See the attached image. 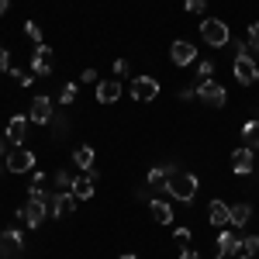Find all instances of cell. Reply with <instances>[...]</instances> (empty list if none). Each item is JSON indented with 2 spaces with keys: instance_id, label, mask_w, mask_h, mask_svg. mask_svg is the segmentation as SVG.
<instances>
[{
  "instance_id": "1",
  "label": "cell",
  "mask_w": 259,
  "mask_h": 259,
  "mask_svg": "<svg viewBox=\"0 0 259 259\" xmlns=\"http://www.w3.org/2000/svg\"><path fill=\"white\" fill-rule=\"evenodd\" d=\"M162 194H166V197H173V200H180V204H190V200L197 197V177H194V173H183V169H177L173 177L166 180Z\"/></svg>"
},
{
  "instance_id": "2",
  "label": "cell",
  "mask_w": 259,
  "mask_h": 259,
  "mask_svg": "<svg viewBox=\"0 0 259 259\" xmlns=\"http://www.w3.org/2000/svg\"><path fill=\"white\" fill-rule=\"evenodd\" d=\"M232 73H235V80H239L242 87H252V83L259 80V62L252 59V52H249V49H242L239 56H235Z\"/></svg>"
},
{
  "instance_id": "3",
  "label": "cell",
  "mask_w": 259,
  "mask_h": 259,
  "mask_svg": "<svg viewBox=\"0 0 259 259\" xmlns=\"http://www.w3.org/2000/svg\"><path fill=\"white\" fill-rule=\"evenodd\" d=\"M200 35H204V41L211 45V49H225L228 41H232V31H228V24L218 18H207L200 21Z\"/></svg>"
},
{
  "instance_id": "4",
  "label": "cell",
  "mask_w": 259,
  "mask_h": 259,
  "mask_svg": "<svg viewBox=\"0 0 259 259\" xmlns=\"http://www.w3.org/2000/svg\"><path fill=\"white\" fill-rule=\"evenodd\" d=\"M4 162H7V173H31L35 169V152H28L24 145H14L4 156Z\"/></svg>"
},
{
  "instance_id": "5",
  "label": "cell",
  "mask_w": 259,
  "mask_h": 259,
  "mask_svg": "<svg viewBox=\"0 0 259 259\" xmlns=\"http://www.w3.org/2000/svg\"><path fill=\"white\" fill-rule=\"evenodd\" d=\"M73 211H76V194H73V190L52 194V200H49V214H52V218H69Z\"/></svg>"
},
{
  "instance_id": "6",
  "label": "cell",
  "mask_w": 259,
  "mask_h": 259,
  "mask_svg": "<svg viewBox=\"0 0 259 259\" xmlns=\"http://www.w3.org/2000/svg\"><path fill=\"white\" fill-rule=\"evenodd\" d=\"M132 97L139 100V104L156 100V97H159V83L152 80V76H135V80H132Z\"/></svg>"
},
{
  "instance_id": "7",
  "label": "cell",
  "mask_w": 259,
  "mask_h": 259,
  "mask_svg": "<svg viewBox=\"0 0 259 259\" xmlns=\"http://www.w3.org/2000/svg\"><path fill=\"white\" fill-rule=\"evenodd\" d=\"M197 97L207 104V107H221L225 104V87L218 80H200L197 83Z\"/></svg>"
},
{
  "instance_id": "8",
  "label": "cell",
  "mask_w": 259,
  "mask_h": 259,
  "mask_svg": "<svg viewBox=\"0 0 259 259\" xmlns=\"http://www.w3.org/2000/svg\"><path fill=\"white\" fill-rule=\"evenodd\" d=\"M256 169V152L249 149V145H242L232 152V173H239V177H249Z\"/></svg>"
},
{
  "instance_id": "9",
  "label": "cell",
  "mask_w": 259,
  "mask_h": 259,
  "mask_svg": "<svg viewBox=\"0 0 259 259\" xmlns=\"http://www.w3.org/2000/svg\"><path fill=\"white\" fill-rule=\"evenodd\" d=\"M52 73V49L49 45H35L31 52V76H49Z\"/></svg>"
},
{
  "instance_id": "10",
  "label": "cell",
  "mask_w": 259,
  "mask_h": 259,
  "mask_svg": "<svg viewBox=\"0 0 259 259\" xmlns=\"http://www.w3.org/2000/svg\"><path fill=\"white\" fill-rule=\"evenodd\" d=\"M4 139L11 142V145H24V139H28V118H24V114H14V118L7 121Z\"/></svg>"
},
{
  "instance_id": "11",
  "label": "cell",
  "mask_w": 259,
  "mask_h": 259,
  "mask_svg": "<svg viewBox=\"0 0 259 259\" xmlns=\"http://www.w3.org/2000/svg\"><path fill=\"white\" fill-rule=\"evenodd\" d=\"M28 118L35 121V124H49V121H52V100L38 94V97L31 100V114H28Z\"/></svg>"
},
{
  "instance_id": "12",
  "label": "cell",
  "mask_w": 259,
  "mask_h": 259,
  "mask_svg": "<svg viewBox=\"0 0 259 259\" xmlns=\"http://www.w3.org/2000/svg\"><path fill=\"white\" fill-rule=\"evenodd\" d=\"M169 59L177 62V66H190V62L197 59V49H194L190 41H173V49H169Z\"/></svg>"
},
{
  "instance_id": "13",
  "label": "cell",
  "mask_w": 259,
  "mask_h": 259,
  "mask_svg": "<svg viewBox=\"0 0 259 259\" xmlns=\"http://www.w3.org/2000/svg\"><path fill=\"white\" fill-rule=\"evenodd\" d=\"M149 214H152L156 225H169V221H173V207H169V200L149 197Z\"/></svg>"
},
{
  "instance_id": "14",
  "label": "cell",
  "mask_w": 259,
  "mask_h": 259,
  "mask_svg": "<svg viewBox=\"0 0 259 259\" xmlns=\"http://www.w3.org/2000/svg\"><path fill=\"white\" fill-rule=\"evenodd\" d=\"M239 249H242V239L235 235V232H221V235H218V259L235 256Z\"/></svg>"
},
{
  "instance_id": "15",
  "label": "cell",
  "mask_w": 259,
  "mask_h": 259,
  "mask_svg": "<svg viewBox=\"0 0 259 259\" xmlns=\"http://www.w3.org/2000/svg\"><path fill=\"white\" fill-rule=\"evenodd\" d=\"M21 245H24L21 242V232H14V228H4L0 232V256L4 259L11 256V252H21Z\"/></svg>"
},
{
  "instance_id": "16",
  "label": "cell",
  "mask_w": 259,
  "mask_h": 259,
  "mask_svg": "<svg viewBox=\"0 0 259 259\" xmlns=\"http://www.w3.org/2000/svg\"><path fill=\"white\" fill-rule=\"evenodd\" d=\"M173 173H177V162H162V166H152V169H149V187H166V180L173 177Z\"/></svg>"
},
{
  "instance_id": "17",
  "label": "cell",
  "mask_w": 259,
  "mask_h": 259,
  "mask_svg": "<svg viewBox=\"0 0 259 259\" xmlns=\"http://www.w3.org/2000/svg\"><path fill=\"white\" fill-rule=\"evenodd\" d=\"M228 218H232V207H228L225 200H211V207H207V221L218 225V228H225Z\"/></svg>"
},
{
  "instance_id": "18",
  "label": "cell",
  "mask_w": 259,
  "mask_h": 259,
  "mask_svg": "<svg viewBox=\"0 0 259 259\" xmlns=\"http://www.w3.org/2000/svg\"><path fill=\"white\" fill-rule=\"evenodd\" d=\"M94 183H97V173H83V177H76V183H73L76 200H90L94 197Z\"/></svg>"
},
{
  "instance_id": "19",
  "label": "cell",
  "mask_w": 259,
  "mask_h": 259,
  "mask_svg": "<svg viewBox=\"0 0 259 259\" xmlns=\"http://www.w3.org/2000/svg\"><path fill=\"white\" fill-rule=\"evenodd\" d=\"M118 97H121V83H118V80L97 83V104H114Z\"/></svg>"
},
{
  "instance_id": "20",
  "label": "cell",
  "mask_w": 259,
  "mask_h": 259,
  "mask_svg": "<svg viewBox=\"0 0 259 259\" xmlns=\"http://www.w3.org/2000/svg\"><path fill=\"white\" fill-rule=\"evenodd\" d=\"M249 218H252V207H249V204H232V218H228L232 228H245Z\"/></svg>"
},
{
  "instance_id": "21",
  "label": "cell",
  "mask_w": 259,
  "mask_h": 259,
  "mask_svg": "<svg viewBox=\"0 0 259 259\" xmlns=\"http://www.w3.org/2000/svg\"><path fill=\"white\" fill-rule=\"evenodd\" d=\"M73 159H76V166H80L83 173H94V149H90V145H80V149L73 152Z\"/></svg>"
},
{
  "instance_id": "22",
  "label": "cell",
  "mask_w": 259,
  "mask_h": 259,
  "mask_svg": "<svg viewBox=\"0 0 259 259\" xmlns=\"http://www.w3.org/2000/svg\"><path fill=\"white\" fill-rule=\"evenodd\" d=\"M242 139H245V145H249L252 152H259V121H245V128H242Z\"/></svg>"
},
{
  "instance_id": "23",
  "label": "cell",
  "mask_w": 259,
  "mask_h": 259,
  "mask_svg": "<svg viewBox=\"0 0 259 259\" xmlns=\"http://www.w3.org/2000/svg\"><path fill=\"white\" fill-rule=\"evenodd\" d=\"M52 180H56V187H59V190H73V183H76V177H73V173H66V169H59Z\"/></svg>"
},
{
  "instance_id": "24",
  "label": "cell",
  "mask_w": 259,
  "mask_h": 259,
  "mask_svg": "<svg viewBox=\"0 0 259 259\" xmlns=\"http://www.w3.org/2000/svg\"><path fill=\"white\" fill-rule=\"evenodd\" d=\"M24 35L35 41V45H41V28H38V21H24Z\"/></svg>"
},
{
  "instance_id": "25",
  "label": "cell",
  "mask_w": 259,
  "mask_h": 259,
  "mask_svg": "<svg viewBox=\"0 0 259 259\" xmlns=\"http://www.w3.org/2000/svg\"><path fill=\"white\" fill-rule=\"evenodd\" d=\"M76 100V83H66L59 90V104H73Z\"/></svg>"
},
{
  "instance_id": "26",
  "label": "cell",
  "mask_w": 259,
  "mask_h": 259,
  "mask_svg": "<svg viewBox=\"0 0 259 259\" xmlns=\"http://www.w3.org/2000/svg\"><path fill=\"white\" fill-rule=\"evenodd\" d=\"M173 242H177L180 249H190V228H177L173 232Z\"/></svg>"
},
{
  "instance_id": "27",
  "label": "cell",
  "mask_w": 259,
  "mask_h": 259,
  "mask_svg": "<svg viewBox=\"0 0 259 259\" xmlns=\"http://www.w3.org/2000/svg\"><path fill=\"white\" fill-rule=\"evenodd\" d=\"M245 45H249V49H259V21H252V24H249V35H245Z\"/></svg>"
},
{
  "instance_id": "28",
  "label": "cell",
  "mask_w": 259,
  "mask_h": 259,
  "mask_svg": "<svg viewBox=\"0 0 259 259\" xmlns=\"http://www.w3.org/2000/svg\"><path fill=\"white\" fill-rule=\"evenodd\" d=\"M211 73H214V62H211V59L197 62V76H200V80H211Z\"/></svg>"
},
{
  "instance_id": "29",
  "label": "cell",
  "mask_w": 259,
  "mask_h": 259,
  "mask_svg": "<svg viewBox=\"0 0 259 259\" xmlns=\"http://www.w3.org/2000/svg\"><path fill=\"white\" fill-rule=\"evenodd\" d=\"M52 128H56V139L69 135V124H66V118H52Z\"/></svg>"
},
{
  "instance_id": "30",
  "label": "cell",
  "mask_w": 259,
  "mask_h": 259,
  "mask_svg": "<svg viewBox=\"0 0 259 259\" xmlns=\"http://www.w3.org/2000/svg\"><path fill=\"white\" fill-rule=\"evenodd\" d=\"M242 245H245V252L259 256V235H249V239H242Z\"/></svg>"
},
{
  "instance_id": "31",
  "label": "cell",
  "mask_w": 259,
  "mask_h": 259,
  "mask_svg": "<svg viewBox=\"0 0 259 259\" xmlns=\"http://www.w3.org/2000/svg\"><path fill=\"white\" fill-rule=\"evenodd\" d=\"M204 7H207V0H187V11L190 14H204Z\"/></svg>"
},
{
  "instance_id": "32",
  "label": "cell",
  "mask_w": 259,
  "mask_h": 259,
  "mask_svg": "<svg viewBox=\"0 0 259 259\" xmlns=\"http://www.w3.org/2000/svg\"><path fill=\"white\" fill-rule=\"evenodd\" d=\"M11 76H14L21 87H28V83H31V73H21V69H11Z\"/></svg>"
},
{
  "instance_id": "33",
  "label": "cell",
  "mask_w": 259,
  "mask_h": 259,
  "mask_svg": "<svg viewBox=\"0 0 259 259\" xmlns=\"http://www.w3.org/2000/svg\"><path fill=\"white\" fill-rule=\"evenodd\" d=\"M128 69H132L128 59H114V73H118V76H128Z\"/></svg>"
},
{
  "instance_id": "34",
  "label": "cell",
  "mask_w": 259,
  "mask_h": 259,
  "mask_svg": "<svg viewBox=\"0 0 259 259\" xmlns=\"http://www.w3.org/2000/svg\"><path fill=\"white\" fill-rule=\"evenodd\" d=\"M0 69H4V73L11 69V56H7V49H0Z\"/></svg>"
},
{
  "instance_id": "35",
  "label": "cell",
  "mask_w": 259,
  "mask_h": 259,
  "mask_svg": "<svg viewBox=\"0 0 259 259\" xmlns=\"http://www.w3.org/2000/svg\"><path fill=\"white\" fill-rule=\"evenodd\" d=\"M180 97H183V100H194V97H197V87H187V90H180Z\"/></svg>"
},
{
  "instance_id": "36",
  "label": "cell",
  "mask_w": 259,
  "mask_h": 259,
  "mask_svg": "<svg viewBox=\"0 0 259 259\" xmlns=\"http://www.w3.org/2000/svg\"><path fill=\"white\" fill-rule=\"evenodd\" d=\"M94 76H97L94 69H83V73H80V80H83V83H94Z\"/></svg>"
},
{
  "instance_id": "37",
  "label": "cell",
  "mask_w": 259,
  "mask_h": 259,
  "mask_svg": "<svg viewBox=\"0 0 259 259\" xmlns=\"http://www.w3.org/2000/svg\"><path fill=\"white\" fill-rule=\"evenodd\" d=\"M180 259H200L194 249H180Z\"/></svg>"
},
{
  "instance_id": "38",
  "label": "cell",
  "mask_w": 259,
  "mask_h": 259,
  "mask_svg": "<svg viewBox=\"0 0 259 259\" xmlns=\"http://www.w3.org/2000/svg\"><path fill=\"white\" fill-rule=\"evenodd\" d=\"M4 156H7V139L0 135V159H4Z\"/></svg>"
},
{
  "instance_id": "39",
  "label": "cell",
  "mask_w": 259,
  "mask_h": 259,
  "mask_svg": "<svg viewBox=\"0 0 259 259\" xmlns=\"http://www.w3.org/2000/svg\"><path fill=\"white\" fill-rule=\"evenodd\" d=\"M7 7H11V0H0V18L7 14Z\"/></svg>"
},
{
  "instance_id": "40",
  "label": "cell",
  "mask_w": 259,
  "mask_h": 259,
  "mask_svg": "<svg viewBox=\"0 0 259 259\" xmlns=\"http://www.w3.org/2000/svg\"><path fill=\"white\" fill-rule=\"evenodd\" d=\"M121 259H139V256H135V252H124V256H121Z\"/></svg>"
},
{
  "instance_id": "41",
  "label": "cell",
  "mask_w": 259,
  "mask_h": 259,
  "mask_svg": "<svg viewBox=\"0 0 259 259\" xmlns=\"http://www.w3.org/2000/svg\"><path fill=\"white\" fill-rule=\"evenodd\" d=\"M239 259H256V256H252V252H242V256Z\"/></svg>"
},
{
  "instance_id": "42",
  "label": "cell",
  "mask_w": 259,
  "mask_h": 259,
  "mask_svg": "<svg viewBox=\"0 0 259 259\" xmlns=\"http://www.w3.org/2000/svg\"><path fill=\"white\" fill-rule=\"evenodd\" d=\"M0 259H4V256H0Z\"/></svg>"
}]
</instances>
